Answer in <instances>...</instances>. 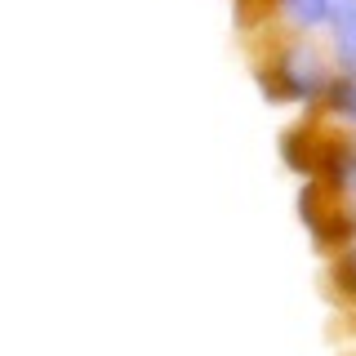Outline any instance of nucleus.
<instances>
[{
    "label": "nucleus",
    "instance_id": "1",
    "mask_svg": "<svg viewBox=\"0 0 356 356\" xmlns=\"http://www.w3.org/2000/svg\"><path fill=\"white\" fill-rule=\"evenodd\" d=\"M330 281H334V294H339V298H356V245L334 263Z\"/></svg>",
    "mask_w": 356,
    "mask_h": 356
},
{
    "label": "nucleus",
    "instance_id": "2",
    "mask_svg": "<svg viewBox=\"0 0 356 356\" xmlns=\"http://www.w3.org/2000/svg\"><path fill=\"white\" fill-rule=\"evenodd\" d=\"M334 18H339V44H343V54H348V63H356V0H343V5L334 9Z\"/></svg>",
    "mask_w": 356,
    "mask_h": 356
}]
</instances>
